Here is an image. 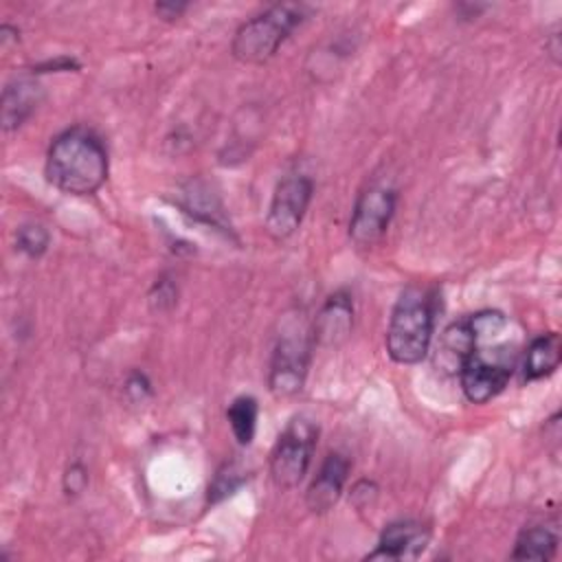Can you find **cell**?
Instances as JSON below:
<instances>
[{
	"mask_svg": "<svg viewBox=\"0 0 562 562\" xmlns=\"http://www.w3.org/2000/svg\"><path fill=\"white\" fill-rule=\"evenodd\" d=\"M44 171L61 193L92 195L108 178V151L94 132L72 127L53 138Z\"/></svg>",
	"mask_w": 562,
	"mask_h": 562,
	"instance_id": "1",
	"label": "cell"
},
{
	"mask_svg": "<svg viewBox=\"0 0 562 562\" xmlns=\"http://www.w3.org/2000/svg\"><path fill=\"white\" fill-rule=\"evenodd\" d=\"M432 294L422 285H408L397 296L389 327L386 351L397 364H417L426 358L432 340Z\"/></svg>",
	"mask_w": 562,
	"mask_h": 562,
	"instance_id": "2",
	"label": "cell"
},
{
	"mask_svg": "<svg viewBox=\"0 0 562 562\" xmlns=\"http://www.w3.org/2000/svg\"><path fill=\"white\" fill-rule=\"evenodd\" d=\"M307 4L301 2H277L263 13L244 22L233 37L231 53L241 64H263L290 33L307 18Z\"/></svg>",
	"mask_w": 562,
	"mask_h": 562,
	"instance_id": "3",
	"label": "cell"
},
{
	"mask_svg": "<svg viewBox=\"0 0 562 562\" xmlns=\"http://www.w3.org/2000/svg\"><path fill=\"white\" fill-rule=\"evenodd\" d=\"M312 345V325H307L303 314H285L281 334L277 336L272 349L268 373V386L277 397H292L303 389L310 369Z\"/></svg>",
	"mask_w": 562,
	"mask_h": 562,
	"instance_id": "4",
	"label": "cell"
},
{
	"mask_svg": "<svg viewBox=\"0 0 562 562\" xmlns=\"http://www.w3.org/2000/svg\"><path fill=\"white\" fill-rule=\"evenodd\" d=\"M316 437L318 426L305 415L288 422L270 452V476L279 490H292L303 481L312 463Z\"/></svg>",
	"mask_w": 562,
	"mask_h": 562,
	"instance_id": "5",
	"label": "cell"
},
{
	"mask_svg": "<svg viewBox=\"0 0 562 562\" xmlns=\"http://www.w3.org/2000/svg\"><path fill=\"white\" fill-rule=\"evenodd\" d=\"M514 373V356L509 347L483 349L476 345L459 369L465 397L472 404H485L498 395Z\"/></svg>",
	"mask_w": 562,
	"mask_h": 562,
	"instance_id": "6",
	"label": "cell"
},
{
	"mask_svg": "<svg viewBox=\"0 0 562 562\" xmlns=\"http://www.w3.org/2000/svg\"><path fill=\"white\" fill-rule=\"evenodd\" d=\"M314 182L303 173L285 176L270 200L266 231L274 239H288L303 222L305 211L312 202Z\"/></svg>",
	"mask_w": 562,
	"mask_h": 562,
	"instance_id": "7",
	"label": "cell"
},
{
	"mask_svg": "<svg viewBox=\"0 0 562 562\" xmlns=\"http://www.w3.org/2000/svg\"><path fill=\"white\" fill-rule=\"evenodd\" d=\"M397 193L386 184H369L356 200L351 220H349V237L356 246L369 248L382 239L386 233L391 217L395 213Z\"/></svg>",
	"mask_w": 562,
	"mask_h": 562,
	"instance_id": "8",
	"label": "cell"
},
{
	"mask_svg": "<svg viewBox=\"0 0 562 562\" xmlns=\"http://www.w3.org/2000/svg\"><path fill=\"white\" fill-rule=\"evenodd\" d=\"M430 540V529L417 520H395L380 533L367 560H415Z\"/></svg>",
	"mask_w": 562,
	"mask_h": 562,
	"instance_id": "9",
	"label": "cell"
},
{
	"mask_svg": "<svg viewBox=\"0 0 562 562\" xmlns=\"http://www.w3.org/2000/svg\"><path fill=\"white\" fill-rule=\"evenodd\" d=\"M351 325H353V301L349 292L338 290L323 303L321 312L314 318V325H312L314 345L338 347L351 334Z\"/></svg>",
	"mask_w": 562,
	"mask_h": 562,
	"instance_id": "10",
	"label": "cell"
},
{
	"mask_svg": "<svg viewBox=\"0 0 562 562\" xmlns=\"http://www.w3.org/2000/svg\"><path fill=\"white\" fill-rule=\"evenodd\" d=\"M349 476V459L340 452H329L318 470V474L314 476L312 485L307 487L305 494V503L314 514H325L329 512L347 483Z\"/></svg>",
	"mask_w": 562,
	"mask_h": 562,
	"instance_id": "11",
	"label": "cell"
},
{
	"mask_svg": "<svg viewBox=\"0 0 562 562\" xmlns=\"http://www.w3.org/2000/svg\"><path fill=\"white\" fill-rule=\"evenodd\" d=\"M44 86L37 79L20 77L2 90V127L4 132L18 130L42 103Z\"/></svg>",
	"mask_w": 562,
	"mask_h": 562,
	"instance_id": "12",
	"label": "cell"
},
{
	"mask_svg": "<svg viewBox=\"0 0 562 562\" xmlns=\"http://www.w3.org/2000/svg\"><path fill=\"white\" fill-rule=\"evenodd\" d=\"M479 345V334L472 323V314L465 318H459L450 323L437 345L435 364L446 373H459L463 360L470 356V351Z\"/></svg>",
	"mask_w": 562,
	"mask_h": 562,
	"instance_id": "13",
	"label": "cell"
},
{
	"mask_svg": "<svg viewBox=\"0 0 562 562\" xmlns=\"http://www.w3.org/2000/svg\"><path fill=\"white\" fill-rule=\"evenodd\" d=\"M562 358V342L555 331L542 334L531 340L525 353L522 375L525 380H540L544 375H551Z\"/></svg>",
	"mask_w": 562,
	"mask_h": 562,
	"instance_id": "14",
	"label": "cell"
},
{
	"mask_svg": "<svg viewBox=\"0 0 562 562\" xmlns=\"http://www.w3.org/2000/svg\"><path fill=\"white\" fill-rule=\"evenodd\" d=\"M558 551V529L553 525L525 527L514 544V560H551Z\"/></svg>",
	"mask_w": 562,
	"mask_h": 562,
	"instance_id": "15",
	"label": "cell"
},
{
	"mask_svg": "<svg viewBox=\"0 0 562 562\" xmlns=\"http://www.w3.org/2000/svg\"><path fill=\"white\" fill-rule=\"evenodd\" d=\"M257 415H259V406L252 395H239L228 404L226 419L231 424V430L237 443L248 446L252 441L257 430Z\"/></svg>",
	"mask_w": 562,
	"mask_h": 562,
	"instance_id": "16",
	"label": "cell"
},
{
	"mask_svg": "<svg viewBox=\"0 0 562 562\" xmlns=\"http://www.w3.org/2000/svg\"><path fill=\"white\" fill-rule=\"evenodd\" d=\"M48 241H50L48 231L42 224H37V222L22 224L15 231V246H18V250L24 252L31 259L42 257L46 252V248H48Z\"/></svg>",
	"mask_w": 562,
	"mask_h": 562,
	"instance_id": "17",
	"label": "cell"
},
{
	"mask_svg": "<svg viewBox=\"0 0 562 562\" xmlns=\"http://www.w3.org/2000/svg\"><path fill=\"white\" fill-rule=\"evenodd\" d=\"M244 483V470H239L237 463H224V468L217 470L213 483L209 485V501L217 503L224 496L233 494Z\"/></svg>",
	"mask_w": 562,
	"mask_h": 562,
	"instance_id": "18",
	"label": "cell"
},
{
	"mask_svg": "<svg viewBox=\"0 0 562 562\" xmlns=\"http://www.w3.org/2000/svg\"><path fill=\"white\" fill-rule=\"evenodd\" d=\"M86 485H88L86 468L79 461L70 463L64 472V492H66V496H79L86 490Z\"/></svg>",
	"mask_w": 562,
	"mask_h": 562,
	"instance_id": "19",
	"label": "cell"
},
{
	"mask_svg": "<svg viewBox=\"0 0 562 562\" xmlns=\"http://www.w3.org/2000/svg\"><path fill=\"white\" fill-rule=\"evenodd\" d=\"M125 391H127V395L132 397V400H145L149 393H151V384H149V380H147V375L145 373H138V371H134L130 378H127V382H125Z\"/></svg>",
	"mask_w": 562,
	"mask_h": 562,
	"instance_id": "20",
	"label": "cell"
},
{
	"mask_svg": "<svg viewBox=\"0 0 562 562\" xmlns=\"http://www.w3.org/2000/svg\"><path fill=\"white\" fill-rule=\"evenodd\" d=\"M79 61L72 57H55L44 61L42 66L33 68V72H68V70H77Z\"/></svg>",
	"mask_w": 562,
	"mask_h": 562,
	"instance_id": "21",
	"label": "cell"
},
{
	"mask_svg": "<svg viewBox=\"0 0 562 562\" xmlns=\"http://www.w3.org/2000/svg\"><path fill=\"white\" fill-rule=\"evenodd\" d=\"M154 11L162 18V20H178L184 11H187V4L184 2H158L154 7Z\"/></svg>",
	"mask_w": 562,
	"mask_h": 562,
	"instance_id": "22",
	"label": "cell"
}]
</instances>
